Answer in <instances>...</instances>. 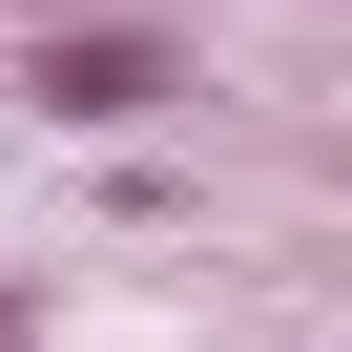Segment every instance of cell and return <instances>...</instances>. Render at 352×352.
Wrapping results in <instances>:
<instances>
[{
  "mask_svg": "<svg viewBox=\"0 0 352 352\" xmlns=\"http://www.w3.org/2000/svg\"><path fill=\"white\" fill-rule=\"evenodd\" d=\"M21 104H42V124H166V104H187V21H145V0H104V21H42Z\"/></svg>",
  "mask_w": 352,
  "mask_h": 352,
  "instance_id": "cell-1",
  "label": "cell"
}]
</instances>
